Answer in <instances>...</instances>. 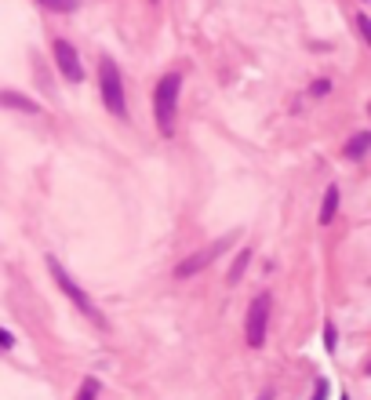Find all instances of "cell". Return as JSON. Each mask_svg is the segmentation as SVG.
<instances>
[{"instance_id":"cell-19","label":"cell","mask_w":371,"mask_h":400,"mask_svg":"<svg viewBox=\"0 0 371 400\" xmlns=\"http://www.w3.org/2000/svg\"><path fill=\"white\" fill-rule=\"evenodd\" d=\"M364 375H367V379H371V360H367V367H364Z\"/></svg>"},{"instance_id":"cell-4","label":"cell","mask_w":371,"mask_h":400,"mask_svg":"<svg viewBox=\"0 0 371 400\" xmlns=\"http://www.w3.org/2000/svg\"><path fill=\"white\" fill-rule=\"evenodd\" d=\"M269 306L273 298L262 291L252 298V306H247V324H244V338L252 350H262L266 346V331H269Z\"/></svg>"},{"instance_id":"cell-16","label":"cell","mask_w":371,"mask_h":400,"mask_svg":"<svg viewBox=\"0 0 371 400\" xmlns=\"http://www.w3.org/2000/svg\"><path fill=\"white\" fill-rule=\"evenodd\" d=\"M11 346H15V335L0 328V350H11Z\"/></svg>"},{"instance_id":"cell-13","label":"cell","mask_w":371,"mask_h":400,"mask_svg":"<svg viewBox=\"0 0 371 400\" xmlns=\"http://www.w3.org/2000/svg\"><path fill=\"white\" fill-rule=\"evenodd\" d=\"M353 18H357L360 37H364V40H367V48H371V15H364V11H360V15H353Z\"/></svg>"},{"instance_id":"cell-8","label":"cell","mask_w":371,"mask_h":400,"mask_svg":"<svg viewBox=\"0 0 371 400\" xmlns=\"http://www.w3.org/2000/svg\"><path fill=\"white\" fill-rule=\"evenodd\" d=\"M335 211H338V186H328L324 197H321V215H317V222H321V226H331V222H335Z\"/></svg>"},{"instance_id":"cell-1","label":"cell","mask_w":371,"mask_h":400,"mask_svg":"<svg viewBox=\"0 0 371 400\" xmlns=\"http://www.w3.org/2000/svg\"><path fill=\"white\" fill-rule=\"evenodd\" d=\"M178 91H182V77L178 73H164L153 87V120H157V131L164 139L175 135V109H178Z\"/></svg>"},{"instance_id":"cell-15","label":"cell","mask_w":371,"mask_h":400,"mask_svg":"<svg viewBox=\"0 0 371 400\" xmlns=\"http://www.w3.org/2000/svg\"><path fill=\"white\" fill-rule=\"evenodd\" d=\"M328 389H331V382H328V379H317L313 396H309V400H328Z\"/></svg>"},{"instance_id":"cell-6","label":"cell","mask_w":371,"mask_h":400,"mask_svg":"<svg viewBox=\"0 0 371 400\" xmlns=\"http://www.w3.org/2000/svg\"><path fill=\"white\" fill-rule=\"evenodd\" d=\"M51 51H55V63H58L62 77H66L70 84H80L84 80V66H80V58H77V48L70 40H55Z\"/></svg>"},{"instance_id":"cell-7","label":"cell","mask_w":371,"mask_h":400,"mask_svg":"<svg viewBox=\"0 0 371 400\" xmlns=\"http://www.w3.org/2000/svg\"><path fill=\"white\" fill-rule=\"evenodd\" d=\"M367 153H371V131H357L343 146V157L346 161H360V157H367Z\"/></svg>"},{"instance_id":"cell-12","label":"cell","mask_w":371,"mask_h":400,"mask_svg":"<svg viewBox=\"0 0 371 400\" xmlns=\"http://www.w3.org/2000/svg\"><path fill=\"white\" fill-rule=\"evenodd\" d=\"M41 4H44V8H51V11H73V8L80 4V0H41Z\"/></svg>"},{"instance_id":"cell-17","label":"cell","mask_w":371,"mask_h":400,"mask_svg":"<svg viewBox=\"0 0 371 400\" xmlns=\"http://www.w3.org/2000/svg\"><path fill=\"white\" fill-rule=\"evenodd\" d=\"M328 87H331V84H328V80H321V84H313L309 91H313V95H328Z\"/></svg>"},{"instance_id":"cell-10","label":"cell","mask_w":371,"mask_h":400,"mask_svg":"<svg viewBox=\"0 0 371 400\" xmlns=\"http://www.w3.org/2000/svg\"><path fill=\"white\" fill-rule=\"evenodd\" d=\"M247 262H252V248H240V252H237V259H233V266H230V273H226V281H230V284H240V276H244Z\"/></svg>"},{"instance_id":"cell-2","label":"cell","mask_w":371,"mask_h":400,"mask_svg":"<svg viewBox=\"0 0 371 400\" xmlns=\"http://www.w3.org/2000/svg\"><path fill=\"white\" fill-rule=\"evenodd\" d=\"M48 269H51V276H55V284L62 288V295H66L73 306H77V310L91 320V324H99V328H106V317H102V310H99V306H95V298H91L77 281H73V276L66 273V266H62L55 255H48Z\"/></svg>"},{"instance_id":"cell-11","label":"cell","mask_w":371,"mask_h":400,"mask_svg":"<svg viewBox=\"0 0 371 400\" xmlns=\"http://www.w3.org/2000/svg\"><path fill=\"white\" fill-rule=\"evenodd\" d=\"M99 393H102L99 379H84L80 389H77V400H99Z\"/></svg>"},{"instance_id":"cell-3","label":"cell","mask_w":371,"mask_h":400,"mask_svg":"<svg viewBox=\"0 0 371 400\" xmlns=\"http://www.w3.org/2000/svg\"><path fill=\"white\" fill-rule=\"evenodd\" d=\"M99 87H102V102L113 117H128V95H124V80H120V70L109 55L99 58Z\"/></svg>"},{"instance_id":"cell-20","label":"cell","mask_w":371,"mask_h":400,"mask_svg":"<svg viewBox=\"0 0 371 400\" xmlns=\"http://www.w3.org/2000/svg\"><path fill=\"white\" fill-rule=\"evenodd\" d=\"M367 113H371V102H367Z\"/></svg>"},{"instance_id":"cell-21","label":"cell","mask_w":371,"mask_h":400,"mask_svg":"<svg viewBox=\"0 0 371 400\" xmlns=\"http://www.w3.org/2000/svg\"><path fill=\"white\" fill-rule=\"evenodd\" d=\"M343 400H350V396H343Z\"/></svg>"},{"instance_id":"cell-5","label":"cell","mask_w":371,"mask_h":400,"mask_svg":"<svg viewBox=\"0 0 371 400\" xmlns=\"http://www.w3.org/2000/svg\"><path fill=\"white\" fill-rule=\"evenodd\" d=\"M230 240H233V237H219L215 244H208L204 252H197V255H190V259H182V262L175 266V276H178V281H190V276L204 273V269H208L215 259H219V255L230 248Z\"/></svg>"},{"instance_id":"cell-14","label":"cell","mask_w":371,"mask_h":400,"mask_svg":"<svg viewBox=\"0 0 371 400\" xmlns=\"http://www.w3.org/2000/svg\"><path fill=\"white\" fill-rule=\"evenodd\" d=\"M335 346H338V338H335V324L328 320V324H324V350H328V353H335Z\"/></svg>"},{"instance_id":"cell-18","label":"cell","mask_w":371,"mask_h":400,"mask_svg":"<svg viewBox=\"0 0 371 400\" xmlns=\"http://www.w3.org/2000/svg\"><path fill=\"white\" fill-rule=\"evenodd\" d=\"M259 400H273V389H266V393H262V396H259Z\"/></svg>"},{"instance_id":"cell-9","label":"cell","mask_w":371,"mask_h":400,"mask_svg":"<svg viewBox=\"0 0 371 400\" xmlns=\"http://www.w3.org/2000/svg\"><path fill=\"white\" fill-rule=\"evenodd\" d=\"M0 102H4V106H11V109H26V113H41V106H37L33 99H26V95H18V91H0Z\"/></svg>"}]
</instances>
